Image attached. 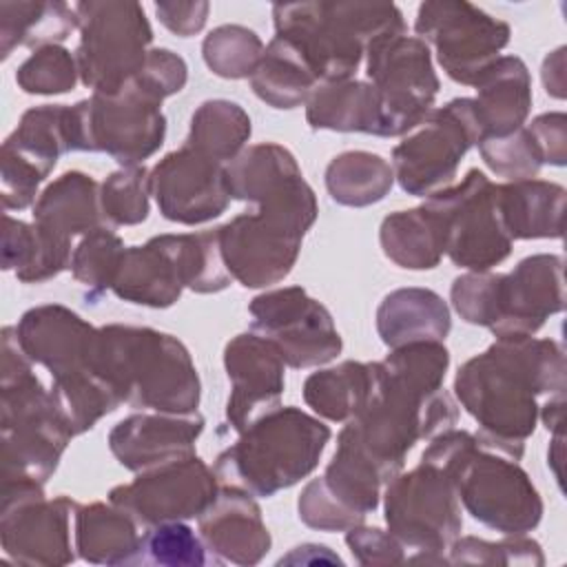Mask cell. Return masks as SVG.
<instances>
[{"mask_svg":"<svg viewBox=\"0 0 567 567\" xmlns=\"http://www.w3.org/2000/svg\"><path fill=\"white\" fill-rule=\"evenodd\" d=\"M264 49L261 38L244 24H219L202 42L206 66L224 80L250 78Z\"/></svg>","mask_w":567,"mask_h":567,"instance_id":"obj_42","label":"cell"},{"mask_svg":"<svg viewBox=\"0 0 567 567\" xmlns=\"http://www.w3.org/2000/svg\"><path fill=\"white\" fill-rule=\"evenodd\" d=\"M217 228L226 268L244 288H268L284 281L299 259L306 235L299 226L259 208Z\"/></svg>","mask_w":567,"mask_h":567,"instance_id":"obj_18","label":"cell"},{"mask_svg":"<svg viewBox=\"0 0 567 567\" xmlns=\"http://www.w3.org/2000/svg\"><path fill=\"white\" fill-rule=\"evenodd\" d=\"M250 133V117L237 102L206 100L195 109L184 144L228 164L246 148Z\"/></svg>","mask_w":567,"mask_h":567,"instance_id":"obj_40","label":"cell"},{"mask_svg":"<svg viewBox=\"0 0 567 567\" xmlns=\"http://www.w3.org/2000/svg\"><path fill=\"white\" fill-rule=\"evenodd\" d=\"M80 80L75 53L62 44L35 49L16 71V84L29 95H60L75 89Z\"/></svg>","mask_w":567,"mask_h":567,"instance_id":"obj_46","label":"cell"},{"mask_svg":"<svg viewBox=\"0 0 567 567\" xmlns=\"http://www.w3.org/2000/svg\"><path fill=\"white\" fill-rule=\"evenodd\" d=\"M157 241L177 266L184 288L199 295H213L230 286L233 277L221 255L219 228L202 233L157 235Z\"/></svg>","mask_w":567,"mask_h":567,"instance_id":"obj_39","label":"cell"},{"mask_svg":"<svg viewBox=\"0 0 567 567\" xmlns=\"http://www.w3.org/2000/svg\"><path fill=\"white\" fill-rule=\"evenodd\" d=\"M476 146L487 168L507 182L532 179L545 166L527 126L503 137H483Z\"/></svg>","mask_w":567,"mask_h":567,"instance_id":"obj_50","label":"cell"},{"mask_svg":"<svg viewBox=\"0 0 567 567\" xmlns=\"http://www.w3.org/2000/svg\"><path fill=\"white\" fill-rule=\"evenodd\" d=\"M151 171L142 164L122 166L100 184V206L106 226H135L151 210Z\"/></svg>","mask_w":567,"mask_h":567,"instance_id":"obj_44","label":"cell"},{"mask_svg":"<svg viewBox=\"0 0 567 567\" xmlns=\"http://www.w3.org/2000/svg\"><path fill=\"white\" fill-rule=\"evenodd\" d=\"M224 368L230 381L226 421L237 434L281 405L286 363L266 337L252 330L233 337L224 348Z\"/></svg>","mask_w":567,"mask_h":567,"instance_id":"obj_20","label":"cell"},{"mask_svg":"<svg viewBox=\"0 0 567 567\" xmlns=\"http://www.w3.org/2000/svg\"><path fill=\"white\" fill-rule=\"evenodd\" d=\"M365 75L379 100V137H403L432 109L441 82L430 47L416 35L390 33L365 49Z\"/></svg>","mask_w":567,"mask_h":567,"instance_id":"obj_12","label":"cell"},{"mask_svg":"<svg viewBox=\"0 0 567 567\" xmlns=\"http://www.w3.org/2000/svg\"><path fill=\"white\" fill-rule=\"evenodd\" d=\"M306 122L315 131L379 135V100L365 80L319 82L306 100Z\"/></svg>","mask_w":567,"mask_h":567,"instance_id":"obj_31","label":"cell"},{"mask_svg":"<svg viewBox=\"0 0 567 567\" xmlns=\"http://www.w3.org/2000/svg\"><path fill=\"white\" fill-rule=\"evenodd\" d=\"M496 210L514 239H560L565 188L547 179H516L494 186Z\"/></svg>","mask_w":567,"mask_h":567,"instance_id":"obj_26","label":"cell"},{"mask_svg":"<svg viewBox=\"0 0 567 567\" xmlns=\"http://www.w3.org/2000/svg\"><path fill=\"white\" fill-rule=\"evenodd\" d=\"M18 343L24 354L51 372V381L97 372V328L60 303H44L27 310L18 326Z\"/></svg>","mask_w":567,"mask_h":567,"instance_id":"obj_21","label":"cell"},{"mask_svg":"<svg viewBox=\"0 0 567 567\" xmlns=\"http://www.w3.org/2000/svg\"><path fill=\"white\" fill-rule=\"evenodd\" d=\"M133 80L144 91L164 102L166 97L179 93L186 86L188 66L184 58L171 49H151L144 66Z\"/></svg>","mask_w":567,"mask_h":567,"instance_id":"obj_52","label":"cell"},{"mask_svg":"<svg viewBox=\"0 0 567 567\" xmlns=\"http://www.w3.org/2000/svg\"><path fill=\"white\" fill-rule=\"evenodd\" d=\"M151 193L168 221L195 226L219 217L230 204L226 164L182 146L151 168Z\"/></svg>","mask_w":567,"mask_h":567,"instance_id":"obj_19","label":"cell"},{"mask_svg":"<svg viewBox=\"0 0 567 567\" xmlns=\"http://www.w3.org/2000/svg\"><path fill=\"white\" fill-rule=\"evenodd\" d=\"M392 186V164L370 151H343L326 166L328 195L341 206H372L381 202Z\"/></svg>","mask_w":567,"mask_h":567,"instance_id":"obj_38","label":"cell"},{"mask_svg":"<svg viewBox=\"0 0 567 567\" xmlns=\"http://www.w3.org/2000/svg\"><path fill=\"white\" fill-rule=\"evenodd\" d=\"M379 381V361H341L339 365L317 370L303 381L306 405L337 423L354 419L370 401Z\"/></svg>","mask_w":567,"mask_h":567,"instance_id":"obj_32","label":"cell"},{"mask_svg":"<svg viewBox=\"0 0 567 567\" xmlns=\"http://www.w3.org/2000/svg\"><path fill=\"white\" fill-rule=\"evenodd\" d=\"M346 545L359 565H399L405 560L403 543L388 529L354 525L346 529Z\"/></svg>","mask_w":567,"mask_h":567,"instance_id":"obj_53","label":"cell"},{"mask_svg":"<svg viewBox=\"0 0 567 567\" xmlns=\"http://www.w3.org/2000/svg\"><path fill=\"white\" fill-rule=\"evenodd\" d=\"M299 177L303 175L295 155L277 142L246 146L233 162L226 164L230 197L252 202L255 206L286 190Z\"/></svg>","mask_w":567,"mask_h":567,"instance_id":"obj_34","label":"cell"},{"mask_svg":"<svg viewBox=\"0 0 567 567\" xmlns=\"http://www.w3.org/2000/svg\"><path fill=\"white\" fill-rule=\"evenodd\" d=\"M2 478L47 483L73 439L51 390L33 372V361L18 343L16 326L2 328L0 361Z\"/></svg>","mask_w":567,"mask_h":567,"instance_id":"obj_5","label":"cell"},{"mask_svg":"<svg viewBox=\"0 0 567 567\" xmlns=\"http://www.w3.org/2000/svg\"><path fill=\"white\" fill-rule=\"evenodd\" d=\"M421 461L441 467L465 512L503 536L527 534L543 518V498L518 461L485 447L467 430L430 439Z\"/></svg>","mask_w":567,"mask_h":567,"instance_id":"obj_3","label":"cell"},{"mask_svg":"<svg viewBox=\"0 0 567 567\" xmlns=\"http://www.w3.org/2000/svg\"><path fill=\"white\" fill-rule=\"evenodd\" d=\"M474 113L483 137H503L525 126L532 111V75L518 55H501L474 84Z\"/></svg>","mask_w":567,"mask_h":567,"instance_id":"obj_25","label":"cell"},{"mask_svg":"<svg viewBox=\"0 0 567 567\" xmlns=\"http://www.w3.org/2000/svg\"><path fill=\"white\" fill-rule=\"evenodd\" d=\"M53 168L33 155L20 151L11 142H2L0 153V197L4 210H22L35 204L40 184Z\"/></svg>","mask_w":567,"mask_h":567,"instance_id":"obj_49","label":"cell"},{"mask_svg":"<svg viewBox=\"0 0 567 567\" xmlns=\"http://www.w3.org/2000/svg\"><path fill=\"white\" fill-rule=\"evenodd\" d=\"M447 563L452 565H520L540 567L545 556L540 543L525 534L505 536L498 543L483 540L476 536H458L450 547Z\"/></svg>","mask_w":567,"mask_h":567,"instance_id":"obj_47","label":"cell"},{"mask_svg":"<svg viewBox=\"0 0 567 567\" xmlns=\"http://www.w3.org/2000/svg\"><path fill=\"white\" fill-rule=\"evenodd\" d=\"M416 38L434 47L441 69L458 84L474 86L509 44L507 22L465 0L423 2L414 20Z\"/></svg>","mask_w":567,"mask_h":567,"instance_id":"obj_15","label":"cell"},{"mask_svg":"<svg viewBox=\"0 0 567 567\" xmlns=\"http://www.w3.org/2000/svg\"><path fill=\"white\" fill-rule=\"evenodd\" d=\"M388 529L416 549V563H447L443 551L461 536L463 514L450 476L425 461L399 472L383 492Z\"/></svg>","mask_w":567,"mask_h":567,"instance_id":"obj_10","label":"cell"},{"mask_svg":"<svg viewBox=\"0 0 567 567\" xmlns=\"http://www.w3.org/2000/svg\"><path fill=\"white\" fill-rule=\"evenodd\" d=\"M503 272L467 270L452 281L450 301L465 323L492 328L501 317Z\"/></svg>","mask_w":567,"mask_h":567,"instance_id":"obj_48","label":"cell"},{"mask_svg":"<svg viewBox=\"0 0 567 567\" xmlns=\"http://www.w3.org/2000/svg\"><path fill=\"white\" fill-rule=\"evenodd\" d=\"M71 241L38 224L4 215L2 270H11L22 284H44L71 268Z\"/></svg>","mask_w":567,"mask_h":567,"instance_id":"obj_33","label":"cell"},{"mask_svg":"<svg viewBox=\"0 0 567 567\" xmlns=\"http://www.w3.org/2000/svg\"><path fill=\"white\" fill-rule=\"evenodd\" d=\"M31 215L33 224L69 241L97 226H106L100 206V184L82 171H66L55 177L38 195Z\"/></svg>","mask_w":567,"mask_h":567,"instance_id":"obj_29","label":"cell"},{"mask_svg":"<svg viewBox=\"0 0 567 567\" xmlns=\"http://www.w3.org/2000/svg\"><path fill=\"white\" fill-rule=\"evenodd\" d=\"M450 330V308L430 288H396L377 308V332L390 350L416 341H443Z\"/></svg>","mask_w":567,"mask_h":567,"instance_id":"obj_28","label":"cell"},{"mask_svg":"<svg viewBox=\"0 0 567 567\" xmlns=\"http://www.w3.org/2000/svg\"><path fill=\"white\" fill-rule=\"evenodd\" d=\"M454 394L478 423L476 441L520 461L538 423V396L565 394L563 346L536 337L496 339L458 368Z\"/></svg>","mask_w":567,"mask_h":567,"instance_id":"obj_2","label":"cell"},{"mask_svg":"<svg viewBox=\"0 0 567 567\" xmlns=\"http://www.w3.org/2000/svg\"><path fill=\"white\" fill-rule=\"evenodd\" d=\"M75 29V7L66 2H0V58L7 60L16 47L60 44Z\"/></svg>","mask_w":567,"mask_h":567,"instance_id":"obj_35","label":"cell"},{"mask_svg":"<svg viewBox=\"0 0 567 567\" xmlns=\"http://www.w3.org/2000/svg\"><path fill=\"white\" fill-rule=\"evenodd\" d=\"M210 4L195 0V2H175V0H164L155 2V16L157 20L175 35L179 38H190L199 33L206 24Z\"/></svg>","mask_w":567,"mask_h":567,"instance_id":"obj_55","label":"cell"},{"mask_svg":"<svg viewBox=\"0 0 567 567\" xmlns=\"http://www.w3.org/2000/svg\"><path fill=\"white\" fill-rule=\"evenodd\" d=\"M527 131L540 153L543 164L565 166L567 162V115L563 111H551L534 117Z\"/></svg>","mask_w":567,"mask_h":567,"instance_id":"obj_54","label":"cell"},{"mask_svg":"<svg viewBox=\"0 0 567 567\" xmlns=\"http://www.w3.org/2000/svg\"><path fill=\"white\" fill-rule=\"evenodd\" d=\"M219 478L197 454L144 472L115 485L109 501L128 512L144 529L168 520L199 518L215 501Z\"/></svg>","mask_w":567,"mask_h":567,"instance_id":"obj_17","label":"cell"},{"mask_svg":"<svg viewBox=\"0 0 567 567\" xmlns=\"http://www.w3.org/2000/svg\"><path fill=\"white\" fill-rule=\"evenodd\" d=\"M204 432L199 412H135L109 432V447L117 463L131 472H144L195 454Z\"/></svg>","mask_w":567,"mask_h":567,"instance_id":"obj_23","label":"cell"},{"mask_svg":"<svg viewBox=\"0 0 567 567\" xmlns=\"http://www.w3.org/2000/svg\"><path fill=\"white\" fill-rule=\"evenodd\" d=\"M142 536L144 527L111 501L78 505L73 514L75 551L93 565H137Z\"/></svg>","mask_w":567,"mask_h":567,"instance_id":"obj_27","label":"cell"},{"mask_svg":"<svg viewBox=\"0 0 567 567\" xmlns=\"http://www.w3.org/2000/svg\"><path fill=\"white\" fill-rule=\"evenodd\" d=\"M494 182L478 168L430 197L423 206L436 217L443 235V252L458 268L489 270L512 252L494 197Z\"/></svg>","mask_w":567,"mask_h":567,"instance_id":"obj_13","label":"cell"},{"mask_svg":"<svg viewBox=\"0 0 567 567\" xmlns=\"http://www.w3.org/2000/svg\"><path fill=\"white\" fill-rule=\"evenodd\" d=\"M199 536L217 563L257 565L272 538L264 523L255 494L235 485H221L215 501L197 518Z\"/></svg>","mask_w":567,"mask_h":567,"instance_id":"obj_24","label":"cell"},{"mask_svg":"<svg viewBox=\"0 0 567 567\" xmlns=\"http://www.w3.org/2000/svg\"><path fill=\"white\" fill-rule=\"evenodd\" d=\"M450 352L443 341H416L392 348L379 361V381L337 439L368 456L385 485L403 470L408 452L454 427L458 405L443 388Z\"/></svg>","mask_w":567,"mask_h":567,"instance_id":"obj_1","label":"cell"},{"mask_svg":"<svg viewBox=\"0 0 567 567\" xmlns=\"http://www.w3.org/2000/svg\"><path fill=\"white\" fill-rule=\"evenodd\" d=\"M481 142L472 97H454L432 109L392 148L394 182L414 197H430L452 186L461 159Z\"/></svg>","mask_w":567,"mask_h":567,"instance_id":"obj_11","label":"cell"},{"mask_svg":"<svg viewBox=\"0 0 567 567\" xmlns=\"http://www.w3.org/2000/svg\"><path fill=\"white\" fill-rule=\"evenodd\" d=\"M255 95L272 109H295L306 104L319 84L306 58L284 38H272L248 78Z\"/></svg>","mask_w":567,"mask_h":567,"instance_id":"obj_36","label":"cell"},{"mask_svg":"<svg viewBox=\"0 0 567 567\" xmlns=\"http://www.w3.org/2000/svg\"><path fill=\"white\" fill-rule=\"evenodd\" d=\"M95 368L124 403L155 412H197L202 383L188 348L173 334L146 326L97 328Z\"/></svg>","mask_w":567,"mask_h":567,"instance_id":"obj_4","label":"cell"},{"mask_svg":"<svg viewBox=\"0 0 567 567\" xmlns=\"http://www.w3.org/2000/svg\"><path fill=\"white\" fill-rule=\"evenodd\" d=\"M166 137L162 100L131 80L117 93H93L71 106L73 151L106 153L122 166H137Z\"/></svg>","mask_w":567,"mask_h":567,"instance_id":"obj_9","label":"cell"},{"mask_svg":"<svg viewBox=\"0 0 567 567\" xmlns=\"http://www.w3.org/2000/svg\"><path fill=\"white\" fill-rule=\"evenodd\" d=\"M538 419L543 421V425L554 432V434H563V423H565V394H554L549 396L540 410H538Z\"/></svg>","mask_w":567,"mask_h":567,"instance_id":"obj_57","label":"cell"},{"mask_svg":"<svg viewBox=\"0 0 567 567\" xmlns=\"http://www.w3.org/2000/svg\"><path fill=\"white\" fill-rule=\"evenodd\" d=\"M117 299L148 308H171L184 290L177 266L157 237L124 250L120 270L111 286Z\"/></svg>","mask_w":567,"mask_h":567,"instance_id":"obj_30","label":"cell"},{"mask_svg":"<svg viewBox=\"0 0 567 567\" xmlns=\"http://www.w3.org/2000/svg\"><path fill=\"white\" fill-rule=\"evenodd\" d=\"M330 427L295 405H279L257 419L215 458L221 485L275 496L315 472L330 441Z\"/></svg>","mask_w":567,"mask_h":567,"instance_id":"obj_7","label":"cell"},{"mask_svg":"<svg viewBox=\"0 0 567 567\" xmlns=\"http://www.w3.org/2000/svg\"><path fill=\"white\" fill-rule=\"evenodd\" d=\"M144 563L159 567H202L217 560L193 527L184 520H168L144 529L137 565Z\"/></svg>","mask_w":567,"mask_h":567,"instance_id":"obj_45","label":"cell"},{"mask_svg":"<svg viewBox=\"0 0 567 567\" xmlns=\"http://www.w3.org/2000/svg\"><path fill=\"white\" fill-rule=\"evenodd\" d=\"M543 84L551 97H565V47L551 51L543 62Z\"/></svg>","mask_w":567,"mask_h":567,"instance_id":"obj_56","label":"cell"},{"mask_svg":"<svg viewBox=\"0 0 567 567\" xmlns=\"http://www.w3.org/2000/svg\"><path fill=\"white\" fill-rule=\"evenodd\" d=\"M73 7L80 82L93 93H117L140 73L151 51L153 29L144 7L131 0H84Z\"/></svg>","mask_w":567,"mask_h":567,"instance_id":"obj_8","label":"cell"},{"mask_svg":"<svg viewBox=\"0 0 567 567\" xmlns=\"http://www.w3.org/2000/svg\"><path fill=\"white\" fill-rule=\"evenodd\" d=\"M7 142L55 168L58 159L73 151L71 106L42 104L27 109L18 126L7 135Z\"/></svg>","mask_w":567,"mask_h":567,"instance_id":"obj_41","label":"cell"},{"mask_svg":"<svg viewBox=\"0 0 567 567\" xmlns=\"http://www.w3.org/2000/svg\"><path fill=\"white\" fill-rule=\"evenodd\" d=\"M297 512L303 525L319 532H346L363 523L328 492L321 476L306 483L297 498Z\"/></svg>","mask_w":567,"mask_h":567,"instance_id":"obj_51","label":"cell"},{"mask_svg":"<svg viewBox=\"0 0 567 567\" xmlns=\"http://www.w3.org/2000/svg\"><path fill=\"white\" fill-rule=\"evenodd\" d=\"M80 503L69 496H44V483L33 478H2L0 543L20 565L55 567L75 560L71 516Z\"/></svg>","mask_w":567,"mask_h":567,"instance_id":"obj_14","label":"cell"},{"mask_svg":"<svg viewBox=\"0 0 567 567\" xmlns=\"http://www.w3.org/2000/svg\"><path fill=\"white\" fill-rule=\"evenodd\" d=\"M248 312L250 330L266 337L295 370L317 368L341 354L343 341L330 310L301 286L266 290L248 303Z\"/></svg>","mask_w":567,"mask_h":567,"instance_id":"obj_16","label":"cell"},{"mask_svg":"<svg viewBox=\"0 0 567 567\" xmlns=\"http://www.w3.org/2000/svg\"><path fill=\"white\" fill-rule=\"evenodd\" d=\"M272 22L275 35L306 58L319 82L352 78L374 40L408 33L401 9L385 2H279Z\"/></svg>","mask_w":567,"mask_h":567,"instance_id":"obj_6","label":"cell"},{"mask_svg":"<svg viewBox=\"0 0 567 567\" xmlns=\"http://www.w3.org/2000/svg\"><path fill=\"white\" fill-rule=\"evenodd\" d=\"M124 241L111 226H97L82 235L71 255V272L78 284L89 290V297H97L111 290L115 275L124 257Z\"/></svg>","mask_w":567,"mask_h":567,"instance_id":"obj_43","label":"cell"},{"mask_svg":"<svg viewBox=\"0 0 567 567\" xmlns=\"http://www.w3.org/2000/svg\"><path fill=\"white\" fill-rule=\"evenodd\" d=\"M563 257L538 252L520 259L501 284V317L489 328L496 339L534 337L565 308Z\"/></svg>","mask_w":567,"mask_h":567,"instance_id":"obj_22","label":"cell"},{"mask_svg":"<svg viewBox=\"0 0 567 567\" xmlns=\"http://www.w3.org/2000/svg\"><path fill=\"white\" fill-rule=\"evenodd\" d=\"M383 255L408 270L436 268L443 252V235L436 217L421 204L419 208L390 213L379 228Z\"/></svg>","mask_w":567,"mask_h":567,"instance_id":"obj_37","label":"cell"}]
</instances>
